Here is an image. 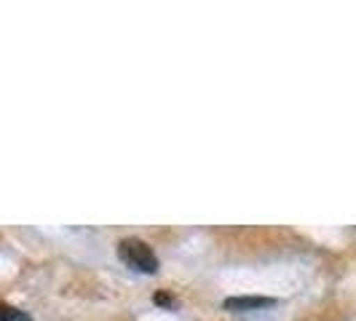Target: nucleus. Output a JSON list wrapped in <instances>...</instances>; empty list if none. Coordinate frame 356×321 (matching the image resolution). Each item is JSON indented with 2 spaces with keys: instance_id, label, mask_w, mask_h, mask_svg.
Masks as SVG:
<instances>
[{
  "instance_id": "1",
  "label": "nucleus",
  "mask_w": 356,
  "mask_h": 321,
  "mask_svg": "<svg viewBox=\"0 0 356 321\" xmlns=\"http://www.w3.org/2000/svg\"><path fill=\"white\" fill-rule=\"evenodd\" d=\"M118 257L121 263L137 270V273H156L159 270V257L150 249V244H145L143 238H124L118 241Z\"/></svg>"
},
{
  "instance_id": "3",
  "label": "nucleus",
  "mask_w": 356,
  "mask_h": 321,
  "mask_svg": "<svg viewBox=\"0 0 356 321\" xmlns=\"http://www.w3.org/2000/svg\"><path fill=\"white\" fill-rule=\"evenodd\" d=\"M0 321H33L27 313H22L19 308L8 303H0Z\"/></svg>"
},
{
  "instance_id": "2",
  "label": "nucleus",
  "mask_w": 356,
  "mask_h": 321,
  "mask_svg": "<svg viewBox=\"0 0 356 321\" xmlns=\"http://www.w3.org/2000/svg\"><path fill=\"white\" fill-rule=\"evenodd\" d=\"M268 305H276L273 297H228L222 308L225 311H254V308H268Z\"/></svg>"
},
{
  "instance_id": "4",
  "label": "nucleus",
  "mask_w": 356,
  "mask_h": 321,
  "mask_svg": "<svg viewBox=\"0 0 356 321\" xmlns=\"http://www.w3.org/2000/svg\"><path fill=\"white\" fill-rule=\"evenodd\" d=\"M153 303L163 305V308H175V300H172V295H166V292H159V295L153 297Z\"/></svg>"
}]
</instances>
